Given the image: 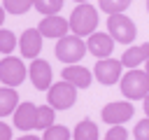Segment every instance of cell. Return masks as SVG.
<instances>
[{"label":"cell","instance_id":"6da1fadb","mask_svg":"<svg viewBox=\"0 0 149 140\" xmlns=\"http://www.w3.org/2000/svg\"><path fill=\"white\" fill-rule=\"evenodd\" d=\"M98 26V9L88 2H79L70 14V30L79 37H91Z\"/></svg>","mask_w":149,"mask_h":140},{"label":"cell","instance_id":"7a4b0ae2","mask_svg":"<svg viewBox=\"0 0 149 140\" xmlns=\"http://www.w3.org/2000/svg\"><path fill=\"white\" fill-rule=\"evenodd\" d=\"M121 93L128 100H144L149 96V75L147 70H128L121 77Z\"/></svg>","mask_w":149,"mask_h":140},{"label":"cell","instance_id":"3957f363","mask_svg":"<svg viewBox=\"0 0 149 140\" xmlns=\"http://www.w3.org/2000/svg\"><path fill=\"white\" fill-rule=\"evenodd\" d=\"M88 51L86 42L79 35H65L56 42V58L63 61L65 65H74L84 58V54Z\"/></svg>","mask_w":149,"mask_h":140},{"label":"cell","instance_id":"277c9868","mask_svg":"<svg viewBox=\"0 0 149 140\" xmlns=\"http://www.w3.org/2000/svg\"><path fill=\"white\" fill-rule=\"evenodd\" d=\"M107 33L114 37V42L130 44L137 35V28H135L133 19H128L126 14H109L107 16Z\"/></svg>","mask_w":149,"mask_h":140},{"label":"cell","instance_id":"5b68a950","mask_svg":"<svg viewBox=\"0 0 149 140\" xmlns=\"http://www.w3.org/2000/svg\"><path fill=\"white\" fill-rule=\"evenodd\" d=\"M74 100H77V86L65 82V79L51 84V89L47 91V103L54 110H68L74 105Z\"/></svg>","mask_w":149,"mask_h":140},{"label":"cell","instance_id":"8992f818","mask_svg":"<svg viewBox=\"0 0 149 140\" xmlns=\"http://www.w3.org/2000/svg\"><path fill=\"white\" fill-rule=\"evenodd\" d=\"M28 75V68L16 56H5L0 61V79L5 86H19Z\"/></svg>","mask_w":149,"mask_h":140},{"label":"cell","instance_id":"52a82bcc","mask_svg":"<svg viewBox=\"0 0 149 140\" xmlns=\"http://www.w3.org/2000/svg\"><path fill=\"white\" fill-rule=\"evenodd\" d=\"M121 68H123L121 58H112V56L109 58H98V63L93 65V75L100 84L109 86V84L121 82V72H123Z\"/></svg>","mask_w":149,"mask_h":140},{"label":"cell","instance_id":"ba28073f","mask_svg":"<svg viewBox=\"0 0 149 140\" xmlns=\"http://www.w3.org/2000/svg\"><path fill=\"white\" fill-rule=\"evenodd\" d=\"M133 112H135V107H133L128 100H116V103H107V105L102 107L100 117H102V121L109 124V126H121V124H126V121L133 117Z\"/></svg>","mask_w":149,"mask_h":140},{"label":"cell","instance_id":"9c48e42d","mask_svg":"<svg viewBox=\"0 0 149 140\" xmlns=\"http://www.w3.org/2000/svg\"><path fill=\"white\" fill-rule=\"evenodd\" d=\"M37 30H40L44 37H49V40H51V37H54V40H61V37L68 35L70 21L63 19V16H58V14H51V16H44V19L40 21Z\"/></svg>","mask_w":149,"mask_h":140},{"label":"cell","instance_id":"30bf717a","mask_svg":"<svg viewBox=\"0 0 149 140\" xmlns=\"http://www.w3.org/2000/svg\"><path fill=\"white\" fill-rule=\"evenodd\" d=\"M28 75H30V79H33V86H35V89H40V91H49V89H51L54 70H51V65H49L47 61L35 58V61H33V65L28 68Z\"/></svg>","mask_w":149,"mask_h":140},{"label":"cell","instance_id":"8fae6325","mask_svg":"<svg viewBox=\"0 0 149 140\" xmlns=\"http://www.w3.org/2000/svg\"><path fill=\"white\" fill-rule=\"evenodd\" d=\"M42 33L37 28H28L23 30L21 40H19V49L23 54V58H37V54L42 51Z\"/></svg>","mask_w":149,"mask_h":140},{"label":"cell","instance_id":"7c38bea8","mask_svg":"<svg viewBox=\"0 0 149 140\" xmlns=\"http://www.w3.org/2000/svg\"><path fill=\"white\" fill-rule=\"evenodd\" d=\"M88 47V54L98 56V58H109L112 49H114V37L109 33H93L86 42Z\"/></svg>","mask_w":149,"mask_h":140},{"label":"cell","instance_id":"4fadbf2b","mask_svg":"<svg viewBox=\"0 0 149 140\" xmlns=\"http://www.w3.org/2000/svg\"><path fill=\"white\" fill-rule=\"evenodd\" d=\"M14 126L21 131H30L37 126V105L33 103H21L14 112Z\"/></svg>","mask_w":149,"mask_h":140},{"label":"cell","instance_id":"5bb4252c","mask_svg":"<svg viewBox=\"0 0 149 140\" xmlns=\"http://www.w3.org/2000/svg\"><path fill=\"white\" fill-rule=\"evenodd\" d=\"M63 79L65 82H70V84H74L77 89H88L91 86V79H93V75H91V70L88 68H84V65H65V70H63Z\"/></svg>","mask_w":149,"mask_h":140},{"label":"cell","instance_id":"9a60e30c","mask_svg":"<svg viewBox=\"0 0 149 140\" xmlns=\"http://www.w3.org/2000/svg\"><path fill=\"white\" fill-rule=\"evenodd\" d=\"M142 61H149V42L137 44V47H130V49H126L123 56H121V63H123V68H128V70H135Z\"/></svg>","mask_w":149,"mask_h":140},{"label":"cell","instance_id":"2e32d148","mask_svg":"<svg viewBox=\"0 0 149 140\" xmlns=\"http://www.w3.org/2000/svg\"><path fill=\"white\" fill-rule=\"evenodd\" d=\"M19 107V93L14 86H5L0 89V114L7 117V114H14Z\"/></svg>","mask_w":149,"mask_h":140},{"label":"cell","instance_id":"e0dca14e","mask_svg":"<svg viewBox=\"0 0 149 140\" xmlns=\"http://www.w3.org/2000/svg\"><path fill=\"white\" fill-rule=\"evenodd\" d=\"M72 138H74V140H98V126H95L91 119H81V121L74 126Z\"/></svg>","mask_w":149,"mask_h":140},{"label":"cell","instance_id":"ac0fdd59","mask_svg":"<svg viewBox=\"0 0 149 140\" xmlns=\"http://www.w3.org/2000/svg\"><path fill=\"white\" fill-rule=\"evenodd\" d=\"M54 117H56V112H54V107L49 103L47 105H37V126L35 128L47 131L49 126H54Z\"/></svg>","mask_w":149,"mask_h":140},{"label":"cell","instance_id":"d6986e66","mask_svg":"<svg viewBox=\"0 0 149 140\" xmlns=\"http://www.w3.org/2000/svg\"><path fill=\"white\" fill-rule=\"evenodd\" d=\"M35 5V0H2V9L19 16V14H26L30 7Z\"/></svg>","mask_w":149,"mask_h":140},{"label":"cell","instance_id":"ffe728a7","mask_svg":"<svg viewBox=\"0 0 149 140\" xmlns=\"http://www.w3.org/2000/svg\"><path fill=\"white\" fill-rule=\"evenodd\" d=\"M19 44V40H16V35L12 33V30H7V28H2L0 30V51L5 54V56H9L12 51H14V47Z\"/></svg>","mask_w":149,"mask_h":140},{"label":"cell","instance_id":"44dd1931","mask_svg":"<svg viewBox=\"0 0 149 140\" xmlns=\"http://www.w3.org/2000/svg\"><path fill=\"white\" fill-rule=\"evenodd\" d=\"M61 7H63V0H35V9L40 14H47V16L58 14Z\"/></svg>","mask_w":149,"mask_h":140},{"label":"cell","instance_id":"7402d4cb","mask_svg":"<svg viewBox=\"0 0 149 140\" xmlns=\"http://www.w3.org/2000/svg\"><path fill=\"white\" fill-rule=\"evenodd\" d=\"M133 0H100V9L107 14H121Z\"/></svg>","mask_w":149,"mask_h":140},{"label":"cell","instance_id":"603a6c76","mask_svg":"<svg viewBox=\"0 0 149 140\" xmlns=\"http://www.w3.org/2000/svg\"><path fill=\"white\" fill-rule=\"evenodd\" d=\"M42 140H70V131L65 128V126H49L47 131H44V135H42Z\"/></svg>","mask_w":149,"mask_h":140},{"label":"cell","instance_id":"cb8c5ba5","mask_svg":"<svg viewBox=\"0 0 149 140\" xmlns=\"http://www.w3.org/2000/svg\"><path fill=\"white\" fill-rule=\"evenodd\" d=\"M133 135H135V140H149V117H144L135 124Z\"/></svg>","mask_w":149,"mask_h":140},{"label":"cell","instance_id":"d4e9b609","mask_svg":"<svg viewBox=\"0 0 149 140\" xmlns=\"http://www.w3.org/2000/svg\"><path fill=\"white\" fill-rule=\"evenodd\" d=\"M105 138H107V140H128V133H126L123 126H112Z\"/></svg>","mask_w":149,"mask_h":140},{"label":"cell","instance_id":"484cf974","mask_svg":"<svg viewBox=\"0 0 149 140\" xmlns=\"http://www.w3.org/2000/svg\"><path fill=\"white\" fill-rule=\"evenodd\" d=\"M0 140H12V126L9 124H0Z\"/></svg>","mask_w":149,"mask_h":140},{"label":"cell","instance_id":"4316f807","mask_svg":"<svg viewBox=\"0 0 149 140\" xmlns=\"http://www.w3.org/2000/svg\"><path fill=\"white\" fill-rule=\"evenodd\" d=\"M16 140H42V138H35V135H21V138H16Z\"/></svg>","mask_w":149,"mask_h":140},{"label":"cell","instance_id":"83f0119b","mask_svg":"<svg viewBox=\"0 0 149 140\" xmlns=\"http://www.w3.org/2000/svg\"><path fill=\"white\" fill-rule=\"evenodd\" d=\"M144 114H147V117H149V96H147V98H144Z\"/></svg>","mask_w":149,"mask_h":140},{"label":"cell","instance_id":"f1b7e54d","mask_svg":"<svg viewBox=\"0 0 149 140\" xmlns=\"http://www.w3.org/2000/svg\"><path fill=\"white\" fill-rule=\"evenodd\" d=\"M144 70H147V75H149V61H147V68H144Z\"/></svg>","mask_w":149,"mask_h":140},{"label":"cell","instance_id":"f546056e","mask_svg":"<svg viewBox=\"0 0 149 140\" xmlns=\"http://www.w3.org/2000/svg\"><path fill=\"white\" fill-rule=\"evenodd\" d=\"M74 2H88V0H74Z\"/></svg>","mask_w":149,"mask_h":140},{"label":"cell","instance_id":"4dcf8cb0","mask_svg":"<svg viewBox=\"0 0 149 140\" xmlns=\"http://www.w3.org/2000/svg\"><path fill=\"white\" fill-rule=\"evenodd\" d=\"M147 12H149V0H147Z\"/></svg>","mask_w":149,"mask_h":140},{"label":"cell","instance_id":"1f68e13d","mask_svg":"<svg viewBox=\"0 0 149 140\" xmlns=\"http://www.w3.org/2000/svg\"><path fill=\"white\" fill-rule=\"evenodd\" d=\"M105 140H107V138H105Z\"/></svg>","mask_w":149,"mask_h":140}]
</instances>
